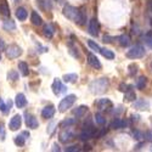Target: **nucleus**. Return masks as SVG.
Returning <instances> with one entry per match:
<instances>
[{"label":"nucleus","mask_w":152,"mask_h":152,"mask_svg":"<svg viewBox=\"0 0 152 152\" xmlns=\"http://www.w3.org/2000/svg\"><path fill=\"white\" fill-rule=\"evenodd\" d=\"M63 15H65L68 20L80 24V26H83V24L85 23L84 12L78 10V9H75V7H73V6H71V5H66L65 7H63Z\"/></svg>","instance_id":"f257e3e1"},{"label":"nucleus","mask_w":152,"mask_h":152,"mask_svg":"<svg viewBox=\"0 0 152 152\" xmlns=\"http://www.w3.org/2000/svg\"><path fill=\"white\" fill-rule=\"evenodd\" d=\"M108 79L107 78H99V79H95L90 83L89 85V89L93 94H96V95H100V94H104L107 88H108Z\"/></svg>","instance_id":"f03ea898"},{"label":"nucleus","mask_w":152,"mask_h":152,"mask_svg":"<svg viewBox=\"0 0 152 152\" xmlns=\"http://www.w3.org/2000/svg\"><path fill=\"white\" fill-rule=\"evenodd\" d=\"M145 55V48L140 44H137L133 48H130V50H128L126 53V57L128 58H141Z\"/></svg>","instance_id":"7ed1b4c3"},{"label":"nucleus","mask_w":152,"mask_h":152,"mask_svg":"<svg viewBox=\"0 0 152 152\" xmlns=\"http://www.w3.org/2000/svg\"><path fill=\"white\" fill-rule=\"evenodd\" d=\"M75 100H77L75 95H67V96H65L61 100V102L58 105V111L60 112H66L68 108L72 107V105L75 102Z\"/></svg>","instance_id":"20e7f679"},{"label":"nucleus","mask_w":152,"mask_h":152,"mask_svg":"<svg viewBox=\"0 0 152 152\" xmlns=\"http://www.w3.org/2000/svg\"><path fill=\"white\" fill-rule=\"evenodd\" d=\"M6 56L9 57V58H17L18 56H21L22 55V49L18 46V45H16V44H12V45H9L7 48H6Z\"/></svg>","instance_id":"39448f33"},{"label":"nucleus","mask_w":152,"mask_h":152,"mask_svg":"<svg viewBox=\"0 0 152 152\" xmlns=\"http://www.w3.org/2000/svg\"><path fill=\"white\" fill-rule=\"evenodd\" d=\"M24 121H26V125L31 129H37L39 126L38 119L33 115H31V113H24Z\"/></svg>","instance_id":"423d86ee"},{"label":"nucleus","mask_w":152,"mask_h":152,"mask_svg":"<svg viewBox=\"0 0 152 152\" xmlns=\"http://www.w3.org/2000/svg\"><path fill=\"white\" fill-rule=\"evenodd\" d=\"M51 89H53V91H54L55 95H60V94L66 93L67 88H66V85L62 84V82L60 79H55L54 83H53V85H51Z\"/></svg>","instance_id":"0eeeda50"},{"label":"nucleus","mask_w":152,"mask_h":152,"mask_svg":"<svg viewBox=\"0 0 152 152\" xmlns=\"http://www.w3.org/2000/svg\"><path fill=\"white\" fill-rule=\"evenodd\" d=\"M21 124H22V117L20 115H15L14 117L11 118V121L9 123V128H10V130L15 132V130H17L20 128Z\"/></svg>","instance_id":"6e6552de"},{"label":"nucleus","mask_w":152,"mask_h":152,"mask_svg":"<svg viewBox=\"0 0 152 152\" xmlns=\"http://www.w3.org/2000/svg\"><path fill=\"white\" fill-rule=\"evenodd\" d=\"M88 29H89V33L94 37H97L99 35V32H100V24L97 22L96 18H91L89 21V27H88Z\"/></svg>","instance_id":"1a4fd4ad"},{"label":"nucleus","mask_w":152,"mask_h":152,"mask_svg":"<svg viewBox=\"0 0 152 152\" xmlns=\"http://www.w3.org/2000/svg\"><path fill=\"white\" fill-rule=\"evenodd\" d=\"M58 139H60V141H61V142L66 144V142L71 141L72 139H73V133L71 132V129H63V130L60 133Z\"/></svg>","instance_id":"9d476101"},{"label":"nucleus","mask_w":152,"mask_h":152,"mask_svg":"<svg viewBox=\"0 0 152 152\" xmlns=\"http://www.w3.org/2000/svg\"><path fill=\"white\" fill-rule=\"evenodd\" d=\"M134 108L140 110V111H146L150 108V102L145 99H140V100H135L134 101Z\"/></svg>","instance_id":"9b49d317"},{"label":"nucleus","mask_w":152,"mask_h":152,"mask_svg":"<svg viewBox=\"0 0 152 152\" xmlns=\"http://www.w3.org/2000/svg\"><path fill=\"white\" fill-rule=\"evenodd\" d=\"M55 115V107L53 105H49V106H45L43 110H42V117L45 118V119H49V118H53Z\"/></svg>","instance_id":"f8f14e48"},{"label":"nucleus","mask_w":152,"mask_h":152,"mask_svg":"<svg viewBox=\"0 0 152 152\" xmlns=\"http://www.w3.org/2000/svg\"><path fill=\"white\" fill-rule=\"evenodd\" d=\"M96 105L100 110H102V111L104 110H110V108L113 107V104H112V101L110 99H100L96 102Z\"/></svg>","instance_id":"ddd939ff"},{"label":"nucleus","mask_w":152,"mask_h":152,"mask_svg":"<svg viewBox=\"0 0 152 152\" xmlns=\"http://www.w3.org/2000/svg\"><path fill=\"white\" fill-rule=\"evenodd\" d=\"M88 63H89L93 68H96V69H100L101 67H102L101 66V63H100V61H99V58L93 54L88 55Z\"/></svg>","instance_id":"4468645a"},{"label":"nucleus","mask_w":152,"mask_h":152,"mask_svg":"<svg viewBox=\"0 0 152 152\" xmlns=\"http://www.w3.org/2000/svg\"><path fill=\"white\" fill-rule=\"evenodd\" d=\"M0 15L6 17L10 16V6L7 0H0Z\"/></svg>","instance_id":"2eb2a0df"},{"label":"nucleus","mask_w":152,"mask_h":152,"mask_svg":"<svg viewBox=\"0 0 152 152\" xmlns=\"http://www.w3.org/2000/svg\"><path fill=\"white\" fill-rule=\"evenodd\" d=\"M15 105H16L18 108H22V107H24V106L27 105V99H26V96H24L22 93H20V94L16 95Z\"/></svg>","instance_id":"dca6fc26"},{"label":"nucleus","mask_w":152,"mask_h":152,"mask_svg":"<svg viewBox=\"0 0 152 152\" xmlns=\"http://www.w3.org/2000/svg\"><path fill=\"white\" fill-rule=\"evenodd\" d=\"M136 100V94L135 91L129 86V89L124 93V101H128V102H132V101H135Z\"/></svg>","instance_id":"f3484780"},{"label":"nucleus","mask_w":152,"mask_h":152,"mask_svg":"<svg viewBox=\"0 0 152 152\" xmlns=\"http://www.w3.org/2000/svg\"><path fill=\"white\" fill-rule=\"evenodd\" d=\"M18 71L21 72L22 75H24V77L29 74V67H28L27 63H26V62H23V61L18 62Z\"/></svg>","instance_id":"a211bd4d"},{"label":"nucleus","mask_w":152,"mask_h":152,"mask_svg":"<svg viewBox=\"0 0 152 152\" xmlns=\"http://www.w3.org/2000/svg\"><path fill=\"white\" fill-rule=\"evenodd\" d=\"M91 137H94V130H91V129H86V130L82 132L80 135H79V139L83 141L89 140V139H91Z\"/></svg>","instance_id":"6ab92c4d"},{"label":"nucleus","mask_w":152,"mask_h":152,"mask_svg":"<svg viewBox=\"0 0 152 152\" xmlns=\"http://www.w3.org/2000/svg\"><path fill=\"white\" fill-rule=\"evenodd\" d=\"M31 21H32V23L34 24V26H40V24L43 23V20H42V17H40V15H38V12H35V11L32 12Z\"/></svg>","instance_id":"aec40b11"},{"label":"nucleus","mask_w":152,"mask_h":152,"mask_svg":"<svg viewBox=\"0 0 152 152\" xmlns=\"http://www.w3.org/2000/svg\"><path fill=\"white\" fill-rule=\"evenodd\" d=\"M28 14H27V10L24 9V7H18L16 10V17L20 20V21H24L27 18Z\"/></svg>","instance_id":"412c9836"},{"label":"nucleus","mask_w":152,"mask_h":152,"mask_svg":"<svg viewBox=\"0 0 152 152\" xmlns=\"http://www.w3.org/2000/svg\"><path fill=\"white\" fill-rule=\"evenodd\" d=\"M43 32H44V35H45V37L53 38V35H54V33H55V29H54V27L51 26V24L48 23V24H45V26H44Z\"/></svg>","instance_id":"4be33fe9"},{"label":"nucleus","mask_w":152,"mask_h":152,"mask_svg":"<svg viewBox=\"0 0 152 152\" xmlns=\"http://www.w3.org/2000/svg\"><path fill=\"white\" fill-rule=\"evenodd\" d=\"M63 80H65L66 83H75L78 80V74L75 73H68V74H65L63 75Z\"/></svg>","instance_id":"5701e85b"},{"label":"nucleus","mask_w":152,"mask_h":152,"mask_svg":"<svg viewBox=\"0 0 152 152\" xmlns=\"http://www.w3.org/2000/svg\"><path fill=\"white\" fill-rule=\"evenodd\" d=\"M3 28L5 31H15L16 29V24H15V22L12 20H6L3 23Z\"/></svg>","instance_id":"b1692460"},{"label":"nucleus","mask_w":152,"mask_h":152,"mask_svg":"<svg viewBox=\"0 0 152 152\" xmlns=\"http://www.w3.org/2000/svg\"><path fill=\"white\" fill-rule=\"evenodd\" d=\"M125 125H126V123H125L124 121H122V119L117 118V119H115V121L112 122L111 128H113V129H122V128H124Z\"/></svg>","instance_id":"393cba45"},{"label":"nucleus","mask_w":152,"mask_h":152,"mask_svg":"<svg viewBox=\"0 0 152 152\" xmlns=\"http://www.w3.org/2000/svg\"><path fill=\"white\" fill-rule=\"evenodd\" d=\"M118 42H119V44L122 46H128L130 44V37L128 34H123V35H121L118 38Z\"/></svg>","instance_id":"a878e982"},{"label":"nucleus","mask_w":152,"mask_h":152,"mask_svg":"<svg viewBox=\"0 0 152 152\" xmlns=\"http://www.w3.org/2000/svg\"><path fill=\"white\" fill-rule=\"evenodd\" d=\"M100 53H101V55H102L104 57H106L107 60H113V58H115V54H113V51H111V50H108L106 48L101 49Z\"/></svg>","instance_id":"bb28decb"},{"label":"nucleus","mask_w":152,"mask_h":152,"mask_svg":"<svg viewBox=\"0 0 152 152\" xmlns=\"http://www.w3.org/2000/svg\"><path fill=\"white\" fill-rule=\"evenodd\" d=\"M146 83H147V78H146V77H144V75H142V77H140V78H139V79L136 80V84H135V85H136L137 89L142 90V89H145Z\"/></svg>","instance_id":"cd10ccee"},{"label":"nucleus","mask_w":152,"mask_h":152,"mask_svg":"<svg viewBox=\"0 0 152 152\" xmlns=\"http://www.w3.org/2000/svg\"><path fill=\"white\" fill-rule=\"evenodd\" d=\"M86 111H88V107H86V106H79L77 110H74L73 113H74V116H75V117H78V118H79V117H83V116L85 115Z\"/></svg>","instance_id":"c85d7f7f"},{"label":"nucleus","mask_w":152,"mask_h":152,"mask_svg":"<svg viewBox=\"0 0 152 152\" xmlns=\"http://www.w3.org/2000/svg\"><path fill=\"white\" fill-rule=\"evenodd\" d=\"M137 69H139V66L136 65V63H132V65H129L128 67V73L130 77H134V75L137 73Z\"/></svg>","instance_id":"c756f323"},{"label":"nucleus","mask_w":152,"mask_h":152,"mask_svg":"<svg viewBox=\"0 0 152 152\" xmlns=\"http://www.w3.org/2000/svg\"><path fill=\"white\" fill-rule=\"evenodd\" d=\"M26 139H27V137H24V135L21 134V135L15 136V140H14V141H15L16 145H18V146H23L24 142H26Z\"/></svg>","instance_id":"7c9ffc66"},{"label":"nucleus","mask_w":152,"mask_h":152,"mask_svg":"<svg viewBox=\"0 0 152 152\" xmlns=\"http://www.w3.org/2000/svg\"><path fill=\"white\" fill-rule=\"evenodd\" d=\"M95 122L99 125H105L106 124V118L101 115V113H96L95 115Z\"/></svg>","instance_id":"2f4dec72"},{"label":"nucleus","mask_w":152,"mask_h":152,"mask_svg":"<svg viewBox=\"0 0 152 152\" xmlns=\"http://www.w3.org/2000/svg\"><path fill=\"white\" fill-rule=\"evenodd\" d=\"M75 123V119H73V118H71V119H65V121H62L61 123H60V125L62 126V128H69V125H73Z\"/></svg>","instance_id":"473e14b6"},{"label":"nucleus","mask_w":152,"mask_h":152,"mask_svg":"<svg viewBox=\"0 0 152 152\" xmlns=\"http://www.w3.org/2000/svg\"><path fill=\"white\" fill-rule=\"evenodd\" d=\"M7 79H10V80H12V82L17 80V79H18V73H17L16 71H10V72L7 73Z\"/></svg>","instance_id":"72a5a7b5"},{"label":"nucleus","mask_w":152,"mask_h":152,"mask_svg":"<svg viewBox=\"0 0 152 152\" xmlns=\"http://www.w3.org/2000/svg\"><path fill=\"white\" fill-rule=\"evenodd\" d=\"M88 45H89V48H90L91 50H94V51H99V53H100L101 48H100L94 40H88Z\"/></svg>","instance_id":"f704fd0d"},{"label":"nucleus","mask_w":152,"mask_h":152,"mask_svg":"<svg viewBox=\"0 0 152 152\" xmlns=\"http://www.w3.org/2000/svg\"><path fill=\"white\" fill-rule=\"evenodd\" d=\"M0 111H1V112H4V113H7V112L10 111L9 106H6V105L4 104L3 99H0Z\"/></svg>","instance_id":"c9c22d12"},{"label":"nucleus","mask_w":152,"mask_h":152,"mask_svg":"<svg viewBox=\"0 0 152 152\" xmlns=\"http://www.w3.org/2000/svg\"><path fill=\"white\" fill-rule=\"evenodd\" d=\"M134 135V139H136V140H141V139H145V134H142L141 132H139V130H135L133 133Z\"/></svg>","instance_id":"e433bc0d"},{"label":"nucleus","mask_w":152,"mask_h":152,"mask_svg":"<svg viewBox=\"0 0 152 152\" xmlns=\"http://www.w3.org/2000/svg\"><path fill=\"white\" fill-rule=\"evenodd\" d=\"M145 140L152 142V130H147V132L145 133Z\"/></svg>","instance_id":"4c0bfd02"},{"label":"nucleus","mask_w":152,"mask_h":152,"mask_svg":"<svg viewBox=\"0 0 152 152\" xmlns=\"http://www.w3.org/2000/svg\"><path fill=\"white\" fill-rule=\"evenodd\" d=\"M66 151H67V152H74V151H79V147H78L77 145H73V146L66 147Z\"/></svg>","instance_id":"58836bf2"},{"label":"nucleus","mask_w":152,"mask_h":152,"mask_svg":"<svg viewBox=\"0 0 152 152\" xmlns=\"http://www.w3.org/2000/svg\"><path fill=\"white\" fill-rule=\"evenodd\" d=\"M129 89V86L128 85H126L125 83H121V85H119V90L121 91H123V93H125L126 90H128Z\"/></svg>","instance_id":"ea45409f"},{"label":"nucleus","mask_w":152,"mask_h":152,"mask_svg":"<svg viewBox=\"0 0 152 152\" xmlns=\"http://www.w3.org/2000/svg\"><path fill=\"white\" fill-rule=\"evenodd\" d=\"M54 126H55V123L50 124V126H49V134H51V133L54 132Z\"/></svg>","instance_id":"a19ab883"},{"label":"nucleus","mask_w":152,"mask_h":152,"mask_svg":"<svg viewBox=\"0 0 152 152\" xmlns=\"http://www.w3.org/2000/svg\"><path fill=\"white\" fill-rule=\"evenodd\" d=\"M146 43H147V45H148L150 48H152V37H148V38H147Z\"/></svg>","instance_id":"79ce46f5"},{"label":"nucleus","mask_w":152,"mask_h":152,"mask_svg":"<svg viewBox=\"0 0 152 152\" xmlns=\"http://www.w3.org/2000/svg\"><path fill=\"white\" fill-rule=\"evenodd\" d=\"M4 49H5V44L1 39H0V50H4Z\"/></svg>","instance_id":"37998d69"},{"label":"nucleus","mask_w":152,"mask_h":152,"mask_svg":"<svg viewBox=\"0 0 152 152\" xmlns=\"http://www.w3.org/2000/svg\"><path fill=\"white\" fill-rule=\"evenodd\" d=\"M53 151H60V147H58V145H56V144H55V145L53 146Z\"/></svg>","instance_id":"c03bdc74"},{"label":"nucleus","mask_w":152,"mask_h":152,"mask_svg":"<svg viewBox=\"0 0 152 152\" xmlns=\"http://www.w3.org/2000/svg\"><path fill=\"white\" fill-rule=\"evenodd\" d=\"M104 42L110 43V42H112V40H111V38H110V37H105V38H104Z\"/></svg>","instance_id":"a18cd8bd"},{"label":"nucleus","mask_w":152,"mask_h":152,"mask_svg":"<svg viewBox=\"0 0 152 152\" xmlns=\"http://www.w3.org/2000/svg\"><path fill=\"white\" fill-rule=\"evenodd\" d=\"M132 118H133V121H139V118H140V117H139V116H132Z\"/></svg>","instance_id":"49530a36"},{"label":"nucleus","mask_w":152,"mask_h":152,"mask_svg":"<svg viewBox=\"0 0 152 152\" xmlns=\"http://www.w3.org/2000/svg\"><path fill=\"white\" fill-rule=\"evenodd\" d=\"M14 1H15V3H18V1H21V0H14Z\"/></svg>","instance_id":"de8ad7c7"},{"label":"nucleus","mask_w":152,"mask_h":152,"mask_svg":"<svg viewBox=\"0 0 152 152\" xmlns=\"http://www.w3.org/2000/svg\"><path fill=\"white\" fill-rule=\"evenodd\" d=\"M150 68H151V71H152V62H151V65H150Z\"/></svg>","instance_id":"09e8293b"}]
</instances>
